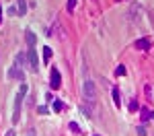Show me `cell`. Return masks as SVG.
Segmentation results:
<instances>
[{"instance_id": "cell-8", "label": "cell", "mask_w": 154, "mask_h": 136, "mask_svg": "<svg viewBox=\"0 0 154 136\" xmlns=\"http://www.w3.org/2000/svg\"><path fill=\"white\" fill-rule=\"evenodd\" d=\"M25 35H27V43H29V48H33V46H35V41H37L35 33H33V31H27Z\"/></svg>"}, {"instance_id": "cell-3", "label": "cell", "mask_w": 154, "mask_h": 136, "mask_svg": "<svg viewBox=\"0 0 154 136\" xmlns=\"http://www.w3.org/2000/svg\"><path fill=\"white\" fill-rule=\"evenodd\" d=\"M84 97L88 99V103H91V105H95V101H97V89H95V85H93V81H86V83H84Z\"/></svg>"}, {"instance_id": "cell-4", "label": "cell", "mask_w": 154, "mask_h": 136, "mask_svg": "<svg viewBox=\"0 0 154 136\" xmlns=\"http://www.w3.org/2000/svg\"><path fill=\"white\" fill-rule=\"evenodd\" d=\"M49 83H51V89H60L62 87V74H60L58 68H51V74H49Z\"/></svg>"}, {"instance_id": "cell-9", "label": "cell", "mask_w": 154, "mask_h": 136, "mask_svg": "<svg viewBox=\"0 0 154 136\" xmlns=\"http://www.w3.org/2000/svg\"><path fill=\"white\" fill-rule=\"evenodd\" d=\"M51 109H54V111H62V109H64V103H62L60 99H56V101H51Z\"/></svg>"}, {"instance_id": "cell-13", "label": "cell", "mask_w": 154, "mask_h": 136, "mask_svg": "<svg viewBox=\"0 0 154 136\" xmlns=\"http://www.w3.org/2000/svg\"><path fill=\"white\" fill-rule=\"evenodd\" d=\"M128 107H130V111H136V109H138V99H131Z\"/></svg>"}, {"instance_id": "cell-10", "label": "cell", "mask_w": 154, "mask_h": 136, "mask_svg": "<svg viewBox=\"0 0 154 136\" xmlns=\"http://www.w3.org/2000/svg\"><path fill=\"white\" fill-rule=\"evenodd\" d=\"M17 6H19V14H25V12H27V2H25V0H19Z\"/></svg>"}, {"instance_id": "cell-7", "label": "cell", "mask_w": 154, "mask_h": 136, "mask_svg": "<svg viewBox=\"0 0 154 136\" xmlns=\"http://www.w3.org/2000/svg\"><path fill=\"white\" fill-rule=\"evenodd\" d=\"M140 113H142V122H148V120H154V113L150 109H146V107H144V109H140Z\"/></svg>"}, {"instance_id": "cell-18", "label": "cell", "mask_w": 154, "mask_h": 136, "mask_svg": "<svg viewBox=\"0 0 154 136\" xmlns=\"http://www.w3.org/2000/svg\"><path fill=\"white\" fill-rule=\"evenodd\" d=\"M37 111H39V113H48V107H43V105H41V107H37Z\"/></svg>"}, {"instance_id": "cell-14", "label": "cell", "mask_w": 154, "mask_h": 136, "mask_svg": "<svg viewBox=\"0 0 154 136\" xmlns=\"http://www.w3.org/2000/svg\"><path fill=\"white\" fill-rule=\"evenodd\" d=\"M115 74H117V76H123V74H125V66H117V68H115Z\"/></svg>"}, {"instance_id": "cell-15", "label": "cell", "mask_w": 154, "mask_h": 136, "mask_svg": "<svg viewBox=\"0 0 154 136\" xmlns=\"http://www.w3.org/2000/svg\"><path fill=\"white\" fill-rule=\"evenodd\" d=\"M74 6H76V0H68V6H66V8H68V12L74 11Z\"/></svg>"}, {"instance_id": "cell-12", "label": "cell", "mask_w": 154, "mask_h": 136, "mask_svg": "<svg viewBox=\"0 0 154 136\" xmlns=\"http://www.w3.org/2000/svg\"><path fill=\"white\" fill-rule=\"evenodd\" d=\"M113 101H115V105H121V99H119V91L117 89H113Z\"/></svg>"}, {"instance_id": "cell-20", "label": "cell", "mask_w": 154, "mask_h": 136, "mask_svg": "<svg viewBox=\"0 0 154 136\" xmlns=\"http://www.w3.org/2000/svg\"><path fill=\"white\" fill-rule=\"evenodd\" d=\"M29 136H35V132H33V130H31V132H29Z\"/></svg>"}, {"instance_id": "cell-1", "label": "cell", "mask_w": 154, "mask_h": 136, "mask_svg": "<svg viewBox=\"0 0 154 136\" xmlns=\"http://www.w3.org/2000/svg\"><path fill=\"white\" fill-rule=\"evenodd\" d=\"M25 93H27V85H21V89H19V93H17V97H14V111H12V124H19V120H21V105H23V97Z\"/></svg>"}, {"instance_id": "cell-16", "label": "cell", "mask_w": 154, "mask_h": 136, "mask_svg": "<svg viewBox=\"0 0 154 136\" xmlns=\"http://www.w3.org/2000/svg\"><path fill=\"white\" fill-rule=\"evenodd\" d=\"M70 130H74V132H80V128H78V124H76V122H70Z\"/></svg>"}, {"instance_id": "cell-6", "label": "cell", "mask_w": 154, "mask_h": 136, "mask_svg": "<svg viewBox=\"0 0 154 136\" xmlns=\"http://www.w3.org/2000/svg\"><path fill=\"white\" fill-rule=\"evenodd\" d=\"M136 48L142 49V52H148V49H150V41H148L146 37H142V39H138V41H136Z\"/></svg>"}, {"instance_id": "cell-22", "label": "cell", "mask_w": 154, "mask_h": 136, "mask_svg": "<svg viewBox=\"0 0 154 136\" xmlns=\"http://www.w3.org/2000/svg\"><path fill=\"white\" fill-rule=\"evenodd\" d=\"M95 136H99V134H95Z\"/></svg>"}, {"instance_id": "cell-21", "label": "cell", "mask_w": 154, "mask_h": 136, "mask_svg": "<svg viewBox=\"0 0 154 136\" xmlns=\"http://www.w3.org/2000/svg\"><path fill=\"white\" fill-rule=\"evenodd\" d=\"M0 23H2V14H0Z\"/></svg>"}, {"instance_id": "cell-19", "label": "cell", "mask_w": 154, "mask_h": 136, "mask_svg": "<svg viewBox=\"0 0 154 136\" xmlns=\"http://www.w3.org/2000/svg\"><path fill=\"white\" fill-rule=\"evenodd\" d=\"M14 134H17L14 130H8V132H6V134H4V136H14Z\"/></svg>"}, {"instance_id": "cell-5", "label": "cell", "mask_w": 154, "mask_h": 136, "mask_svg": "<svg viewBox=\"0 0 154 136\" xmlns=\"http://www.w3.org/2000/svg\"><path fill=\"white\" fill-rule=\"evenodd\" d=\"M8 78H14V81H21V83H25V72H23V68H19V66L14 64L11 70H8Z\"/></svg>"}, {"instance_id": "cell-11", "label": "cell", "mask_w": 154, "mask_h": 136, "mask_svg": "<svg viewBox=\"0 0 154 136\" xmlns=\"http://www.w3.org/2000/svg\"><path fill=\"white\" fill-rule=\"evenodd\" d=\"M49 58H51V48H48V46H45V48H43V60L49 62Z\"/></svg>"}, {"instance_id": "cell-2", "label": "cell", "mask_w": 154, "mask_h": 136, "mask_svg": "<svg viewBox=\"0 0 154 136\" xmlns=\"http://www.w3.org/2000/svg\"><path fill=\"white\" fill-rule=\"evenodd\" d=\"M27 58H29V68H31V72H39V58H37L35 48L27 49Z\"/></svg>"}, {"instance_id": "cell-17", "label": "cell", "mask_w": 154, "mask_h": 136, "mask_svg": "<svg viewBox=\"0 0 154 136\" xmlns=\"http://www.w3.org/2000/svg\"><path fill=\"white\" fill-rule=\"evenodd\" d=\"M138 136H148V134H146V130H144V126L138 128Z\"/></svg>"}]
</instances>
